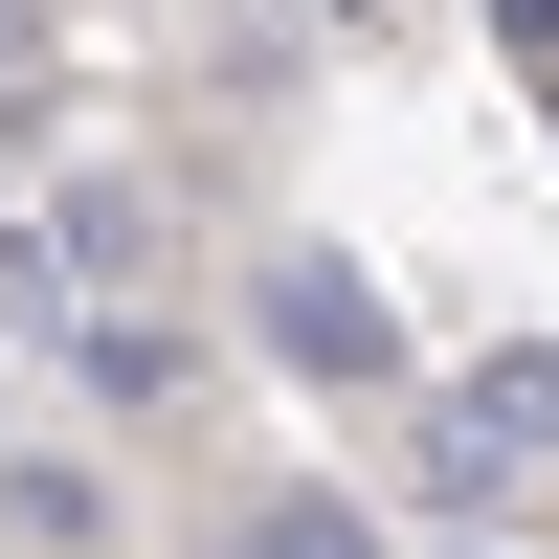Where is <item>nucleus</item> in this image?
Listing matches in <instances>:
<instances>
[{"mask_svg":"<svg viewBox=\"0 0 559 559\" xmlns=\"http://www.w3.org/2000/svg\"><path fill=\"white\" fill-rule=\"evenodd\" d=\"M426 471H448V492H537V471H559V358L448 381V403H426Z\"/></svg>","mask_w":559,"mask_h":559,"instance_id":"1","label":"nucleus"},{"mask_svg":"<svg viewBox=\"0 0 559 559\" xmlns=\"http://www.w3.org/2000/svg\"><path fill=\"white\" fill-rule=\"evenodd\" d=\"M247 559H358V537H336V515H269V537H247Z\"/></svg>","mask_w":559,"mask_h":559,"instance_id":"2","label":"nucleus"}]
</instances>
